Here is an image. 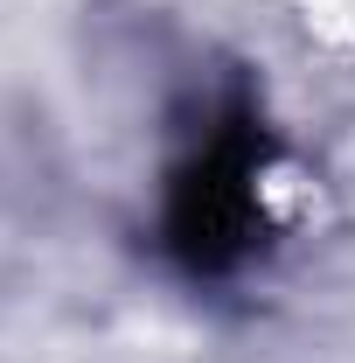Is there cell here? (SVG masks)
I'll list each match as a JSON object with an SVG mask.
<instances>
[{
	"mask_svg": "<svg viewBox=\"0 0 355 363\" xmlns=\"http://www.w3.org/2000/svg\"><path fill=\"white\" fill-rule=\"evenodd\" d=\"M279 161L265 112L251 98H230L209 133L195 140L168 175V210H161V238L175 252L181 272L195 279H223L237 272L258 245H265V175Z\"/></svg>",
	"mask_w": 355,
	"mask_h": 363,
	"instance_id": "cell-1",
	"label": "cell"
}]
</instances>
